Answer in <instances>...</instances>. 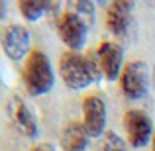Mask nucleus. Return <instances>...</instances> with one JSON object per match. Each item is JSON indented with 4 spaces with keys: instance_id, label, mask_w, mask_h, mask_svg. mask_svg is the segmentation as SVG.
<instances>
[{
    "instance_id": "5",
    "label": "nucleus",
    "mask_w": 155,
    "mask_h": 151,
    "mask_svg": "<svg viewBox=\"0 0 155 151\" xmlns=\"http://www.w3.org/2000/svg\"><path fill=\"white\" fill-rule=\"evenodd\" d=\"M57 30H59V38L63 39V43L69 49L77 51L84 45V38H87V30L88 28L77 18L75 14L65 10L59 16V22H57Z\"/></svg>"
},
{
    "instance_id": "16",
    "label": "nucleus",
    "mask_w": 155,
    "mask_h": 151,
    "mask_svg": "<svg viewBox=\"0 0 155 151\" xmlns=\"http://www.w3.org/2000/svg\"><path fill=\"white\" fill-rule=\"evenodd\" d=\"M153 151H155V133H153Z\"/></svg>"
},
{
    "instance_id": "11",
    "label": "nucleus",
    "mask_w": 155,
    "mask_h": 151,
    "mask_svg": "<svg viewBox=\"0 0 155 151\" xmlns=\"http://www.w3.org/2000/svg\"><path fill=\"white\" fill-rule=\"evenodd\" d=\"M61 143L65 151H87L88 145V133L83 124L71 122L61 133Z\"/></svg>"
},
{
    "instance_id": "15",
    "label": "nucleus",
    "mask_w": 155,
    "mask_h": 151,
    "mask_svg": "<svg viewBox=\"0 0 155 151\" xmlns=\"http://www.w3.org/2000/svg\"><path fill=\"white\" fill-rule=\"evenodd\" d=\"M31 151H55V149H53L49 143H39V145H35Z\"/></svg>"
},
{
    "instance_id": "14",
    "label": "nucleus",
    "mask_w": 155,
    "mask_h": 151,
    "mask_svg": "<svg viewBox=\"0 0 155 151\" xmlns=\"http://www.w3.org/2000/svg\"><path fill=\"white\" fill-rule=\"evenodd\" d=\"M100 151H128L126 149V143L116 132H106L102 145H100Z\"/></svg>"
},
{
    "instance_id": "7",
    "label": "nucleus",
    "mask_w": 155,
    "mask_h": 151,
    "mask_svg": "<svg viewBox=\"0 0 155 151\" xmlns=\"http://www.w3.org/2000/svg\"><path fill=\"white\" fill-rule=\"evenodd\" d=\"M2 47H4V53L12 61H22L30 51V34H28V30L18 26V24L8 26L2 34Z\"/></svg>"
},
{
    "instance_id": "2",
    "label": "nucleus",
    "mask_w": 155,
    "mask_h": 151,
    "mask_svg": "<svg viewBox=\"0 0 155 151\" xmlns=\"http://www.w3.org/2000/svg\"><path fill=\"white\" fill-rule=\"evenodd\" d=\"M59 69H61V77H63L65 84L71 90H81V88L88 87L92 80H96L87 57H81L75 51H67L61 55Z\"/></svg>"
},
{
    "instance_id": "13",
    "label": "nucleus",
    "mask_w": 155,
    "mask_h": 151,
    "mask_svg": "<svg viewBox=\"0 0 155 151\" xmlns=\"http://www.w3.org/2000/svg\"><path fill=\"white\" fill-rule=\"evenodd\" d=\"M47 10V4L41 2V0H22L20 2V12L24 14V18L30 20V22H35L43 12Z\"/></svg>"
},
{
    "instance_id": "12",
    "label": "nucleus",
    "mask_w": 155,
    "mask_h": 151,
    "mask_svg": "<svg viewBox=\"0 0 155 151\" xmlns=\"http://www.w3.org/2000/svg\"><path fill=\"white\" fill-rule=\"evenodd\" d=\"M67 12L75 14L87 28L92 26V20H94V6H92L91 2H87V0H83V2H71L67 6Z\"/></svg>"
},
{
    "instance_id": "9",
    "label": "nucleus",
    "mask_w": 155,
    "mask_h": 151,
    "mask_svg": "<svg viewBox=\"0 0 155 151\" xmlns=\"http://www.w3.org/2000/svg\"><path fill=\"white\" fill-rule=\"evenodd\" d=\"M98 55V63H100V69L110 80L118 79L122 75V47L118 43H112V41H106L98 47L96 51Z\"/></svg>"
},
{
    "instance_id": "10",
    "label": "nucleus",
    "mask_w": 155,
    "mask_h": 151,
    "mask_svg": "<svg viewBox=\"0 0 155 151\" xmlns=\"http://www.w3.org/2000/svg\"><path fill=\"white\" fill-rule=\"evenodd\" d=\"M130 14H132V4L130 2H114L110 4L106 12V26L114 35H126L130 26Z\"/></svg>"
},
{
    "instance_id": "3",
    "label": "nucleus",
    "mask_w": 155,
    "mask_h": 151,
    "mask_svg": "<svg viewBox=\"0 0 155 151\" xmlns=\"http://www.w3.org/2000/svg\"><path fill=\"white\" fill-rule=\"evenodd\" d=\"M120 84L122 90L128 98L137 100L143 98L147 94L149 88V73H147V65L143 61H132L124 67L120 75Z\"/></svg>"
},
{
    "instance_id": "6",
    "label": "nucleus",
    "mask_w": 155,
    "mask_h": 151,
    "mask_svg": "<svg viewBox=\"0 0 155 151\" xmlns=\"http://www.w3.org/2000/svg\"><path fill=\"white\" fill-rule=\"evenodd\" d=\"M83 126L88 137H98L106 126V106L96 94H91L83 100Z\"/></svg>"
},
{
    "instance_id": "4",
    "label": "nucleus",
    "mask_w": 155,
    "mask_h": 151,
    "mask_svg": "<svg viewBox=\"0 0 155 151\" xmlns=\"http://www.w3.org/2000/svg\"><path fill=\"white\" fill-rule=\"evenodd\" d=\"M124 128L128 132V141L134 147H143L151 140L153 133L151 120L141 110H128L124 114Z\"/></svg>"
},
{
    "instance_id": "1",
    "label": "nucleus",
    "mask_w": 155,
    "mask_h": 151,
    "mask_svg": "<svg viewBox=\"0 0 155 151\" xmlns=\"http://www.w3.org/2000/svg\"><path fill=\"white\" fill-rule=\"evenodd\" d=\"M24 83L31 96L45 94L53 87L51 63L41 51H31L28 55L26 67H24Z\"/></svg>"
},
{
    "instance_id": "8",
    "label": "nucleus",
    "mask_w": 155,
    "mask_h": 151,
    "mask_svg": "<svg viewBox=\"0 0 155 151\" xmlns=\"http://www.w3.org/2000/svg\"><path fill=\"white\" fill-rule=\"evenodd\" d=\"M8 116H10L12 124L28 137H34L38 133V124H35V118L31 114V110L26 106L20 96L12 94L8 98Z\"/></svg>"
}]
</instances>
